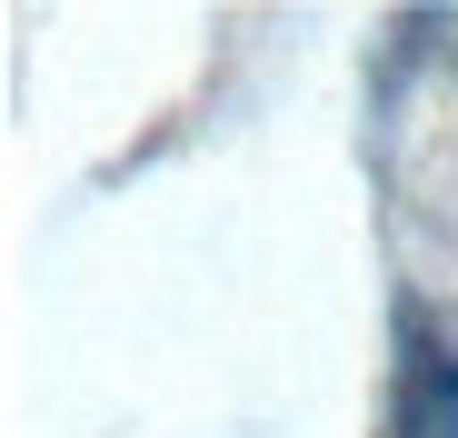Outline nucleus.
Listing matches in <instances>:
<instances>
[{
    "instance_id": "nucleus-1",
    "label": "nucleus",
    "mask_w": 458,
    "mask_h": 438,
    "mask_svg": "<svg viewBox=\"0 0 458 438\" xmlns=\"http://www.w3.org/2000/svg\"><path fill=\"white\" fill-rule=\"evenodd\" d=\"M399 438H458V339H428L409 319V379H399Z\"/></svg>"
}]
</instances>
